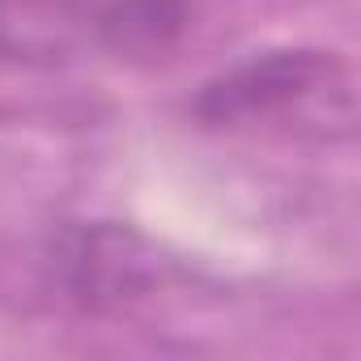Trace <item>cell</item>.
Masks as SVG:
<instances>
[{"instance_id": "6da1fadb", "label": "cell", "mask_w": 361, "mask_h": 361, "mask_svg": "<svg viewBox=\"0 0 361 361\" xmlns=\"http://www.w3.org/2000/svg\"><path fill=\"white\" fill-rule=\"evenodd\" d=\"M331 68L336 64L323 51H268L230 68L213 85H204V94L196 98V111L209 123H238V119L272 115V111L302 102L323 77H331Z\"/></svg>"}, {"instance_id": "7a4b0ae2", "label": "cell", "mask_w": 361, "mask_h": 361, "mask_svg": "<svg viewBox=\"0 0 361 361\" xmlns=\"http://www.w3.org/2000/svg\"><path fill=\"white\" fill-rule=\"evenodd\" d=\"M188 26V0H111L98 18L102 43L119 56H157Z\"/></svg>"}]
</instances>
